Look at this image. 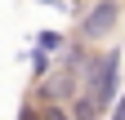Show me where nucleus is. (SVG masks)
<instances>
[{
	"label": "nucleus",
	"instance_id": "f257e3e1",
	"mask_svg": "<svg viewBox=\"0 0 125 120\" xmlns=\"http://www.w3.org/2000/svg\"><path fill=\"white\" fill-rule=\"evenodd\" d=\"M85 94L98 98L103 111H112L116 102H121V53L116 49L94 53V67H89V76H85Z\"/></svg>",
	"mask_w": 125,
	"mask_h": 120
},
{
	"label": "nucleus",
	"instance_id": "f03ea898",
	"mask_svg": "<svg viewBox=\"0 0 125 120\" xmlns=\"http://www.w3.org/2000/svg\"><path fill=\"white\" fill-rule=\"evenodd\" d=\"M116 22H121V5L116 0H98V5L81 18V36L85 40H107L116 31Z\"/></svg>",
	"mask_w": 125,
	"mask_h": 120
},
{
	"label": "nucleus",
	"instance_id": "7ed1b4c3",
	"mask_svg": "<svg viewBox=\"0 0 125 120\" xmlns=\"http://www.w3.org/2000/svg\"><path fill=\"white\" fill-rule=\"evenodd\" d=\"M72 116H76V120H103L107 111L98 107V98H94V94H85V89H81V94L72 98Z\"/></svg>",
	"mask_w": 125,
	"mask_h": 120
},
{
	"label": "nucleus",
	"instance_id": "20e7f679",
	"mask_svg": "<svg viewBox=\"0 0 125 120\" xmlns=\"http://www.w3.org/2000/svg\"><path fill=\"white\" fill-rule=\"evenodd\" d=\"M62 31H36V49H45V53H62Z\"/></svg>",
	"mask_w": 125,
	"mask_h": 120
},
{
	"label": "nucleus",
	"instance_id": "39448f33",
	"mask_svg": "<svg viewBox=\"0 0 125 120\" xmlns=\"http://www.w3.org/2000/svg\"><path fill=\"white\" fill-rule=\"evenodd\" d=\"M40 120H76L72 116V102H45V107H40Z\"/></svg>",
	"mask_w": 125,
	"mask_h": 120
},
{
	"label": "nucleus",
	"instance_id": "423d86ee",
	"mask_svg": "<svg viewBox=\"0 0 125 120\" xmlns=\"http://www.w3.org/2000/svg\"><path fill=\"white\" fill-rule=\"evenodd\" d=\"M31 76H36V80H49V53H45V49L31 53Z\"/></svg>",
	"mask_w": 125,
	"mask_h": 120
},
{
	"label": "nucleus",
	"instance_id": "0eeeda50",
	"mask_svg": "<svg viewBox=\"0 0 125 120\" xmlns=\"http://www.w3.org/2000/svg\"><path fill=\"white\" fill-rule=\"evenodd\" d=\"M107 120H125V94H121V102H116V107L107 111Z\"/></svg>",
	"mask_w": 125,
	"mask_h": 120
},
{
	"label": "nucleus",
	"instance_id": "6e6552de",
	"mask_svg": "<svg viewBox=\"0 0 125 120\" xmlns=\"http://www.w3.org/2000/svg\"><path fill=\"white\" fill-rule=\"evenodd\" d=\"M40 5H58V0H40Z\"/></svg>",
	"mask_w": 125,
	"mask_h": 120
}]
</instances>
